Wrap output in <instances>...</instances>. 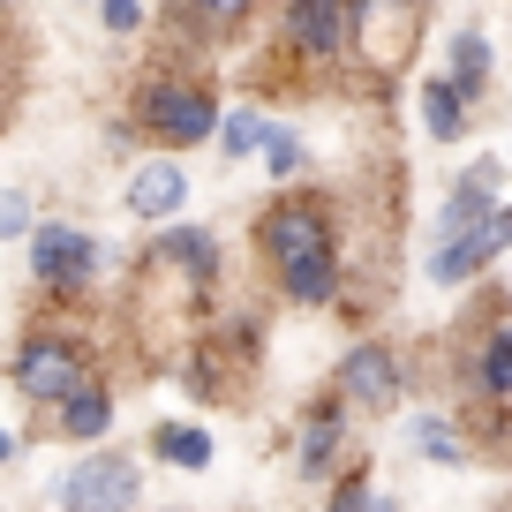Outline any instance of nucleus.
I'll return each mask as SVG.
<instances>
[{
    "instance_id": "1",
    "label": "nucleus",
    "mask_w": 512,
    "mask_h": 512,
    "mask_svg": "<svg viewBox=\"0 0 512 512\" xmlns=\"http://www.w3.org/2000/svg\"><path fill=\"white\" fill-rule=\"evenodd\" d=\"M256 249H264V264L279 272L287 302H302V309L339 302V234H332L324 196H279V204L256 219Z\"/></svg>"
},
{
    "instance_id": "2",
    "label": "nucleus",
    "mask_w": 512,
    "mask_h": 512,
    "mask_svg": "<svg viewBox=\"0 0 512 512\" xmlns=\"http://www.w3.org/2000/svg\"><path fill=\"white\" fill-rule=\"evenodd\" d=\"M8 377H16V392L31 407H68L83 384H98V369H91V354H83V339H68V332H23Z\"/></svg>"
},
{
    "instance_id": "3",
    "label": "nucleus",
    "mask_w": 512,
    "mask_h": 512,
    "mask_svg": "<svg viewBox=\"0 0 512 512\" xmlns=\"http://www.w3.org/2000/svg\"><path fill=\"white\" fill-rule=\"evenodd\" d=\"M136 121L159 144H204V136L226 128V113L211 98V83H196V76H144L136 83Z\"/></svg>"
},
{
    "instance_id": "4",
    "label": "nucleus",
    "mask_w": 512,
    "mask_h": 512,
    "mask_svg": "<svg viewBox=\"0 0 512 512\" xmlns=\"http://www.w3.org/2000/svg\"><path fill=\"white\" fill-rule=\"evenodd\" d=\"M422 46V0H354V53L369 76H407Z\"/></svg>"
},
{
    "instance_id": "5",
    "label": "nucleus",
    "mask_w": 512,
    "mask_h": 512,
    "mask_svg": "<svg viewBox=\"0 0 512 512\" xmlns=\"http://www.w3.org/2000/svg\"><path fill=\"white\" fill-rule=\"evenodd\" d=\"M144 497V467L128 452H91L61 475V512H128Z\"/></svg>"
},
{
    "instance_id": "6",
    "label": "nucleus",
    "mask_w": 512,
    "mask_h": 512,
    "mask_svg": "<svg viewBox=\"0 0 512 512\" xmlns=\"http://www.w3.org/2000/svg\"><path fill=\"white\" fill-rule=\"evenodd\" d=\"M106 264L98 256V241L83 234V226H68V219H46L31 234V279L46 294H76V287H91V272Z\"/></svg>"
},
{
    "instance_id": "7",
    "label": "nucleus",
    "mask_w": 512,
    "mask_h": 512,
    "mask_svg": "<svg viewBox=\"0 0 512 512\" xmlns=\"http://www.w3.org/2000/svg\"><path fill=\"white\" fill-rule=\"evenodd\" d=\"M279 38H287L294 61H339L354 46V0H287Z\"/></svg>"
},
{
    "instance_id": "8",
    "label": "nucleus",
    "mask_w": 512,
    "mask_h": 512,
    "mask_svg": "<svg viewBox=\"0 0 512 512\" xmlns=\"http://www.w3.org/2000/svg\"><path fill=\"white\" fill-rule=\"evenodd\" d=\"M332 392H339L347 407H362V415H384V407H400V354L384 347V339H354V347L339 354Z\"/></svg>"
},
{
    "instance_id": "9",
    "label": "nucleus",
    "mask_w": 512,
    "mask_h": 512,
    "mask_svg": "<svg viewBox=\"0 0 512 512\" xmlns=\"http://www.w3.org/2000/svg\"><path fill=\"white\" fill-rule=\"evenodd\" d=\"M505 249H512V204H497L482 226L437 241V249H430V279H437V287H460V279H475L482 264H497Z\"/></svg>"
},
{
    "instance_id": "10",
    "label": "nucleus",
    "mask_w": 512,
    "mask_h": 512,
    "mask_svg": "<svg viewBox=\"0 0 512 512\" xmlns=\"http://www.w3.org/2000/svg\"><path fill=\"white\" fill-rule=\"evenodd\" d=\"M144 272H159V279H181V287H204V279L219 272V241H211L204 226H174V234H159V241H151Z\"/></svg>"
},
{
    "instance_id": "11",
    "label": "nucleus",
    "mask_w": 512,
    "mask_h": 512,
    "mask_svg": "<svg viewBox=\"0 0 512 512\" xmlns=\"http://www.w3.org/2000/svg\"><path fill=\"white\" fill-rule=\"evenodd\" d=\"M121 204L136 211V219H174L181 204H189V166L181 159H144L136 174H128V189H121Z\"/></svg>"
},
{
    "instance_id": "12",
    "label": "nucleus",
    "mask_w": 512,
    "mask_h": 512,
    "mask_svg": "<svg viewBox=\"0 0 512 512\" xmlns=\"http://www.w3.org/2000/svg\"><path fill=\"white\" fill-rule=\"evenodd\" d=\"M339 437H347V400L332 392V400H317V407L302 415V445H294V452H302V475H309V482H317V475H332Z\"/></svg>"
},
{
    "instance_id": "13",
    "label": "nucleus",
    "mask_w": 512,
    "mask_h": 512,
    "mask_svg": "<svg viewBox=\"0 0 512 512\" xmlns=\"http://www.w3.org/2000/svg\"><path fill=\"white\" fill-rule=\"evenodd\" d=\"M415 106H422L430 144H460V136H467V91H460L452 76H422V83H415Z\"/></svg>"
},
{
    "instance_id": "14",
    "label": "nucleus",
    "mask_w": 512,
    "mask_h": 512,
    "mask_svg": "<svg viewBox=\"0 0 512 512\" xmlns=\"http://www.w3.org/2000/svg\"><path fill=\"white\" fill-rule=\"evenodd\" d=\"M53 430H61L68 445H98V437L113 430V392L106 384H83L68 407H53Z\"/></svg>"
},
{
    "instance_id": "15",
    "label": "nucleus",
    "mask_w": 512,
    "mask_h": 512,
    "mask_svg": "<svg viewBox=\"0 0 512 512\" xmlns=\"http://www.w3.org/2000/svg\"><path fill=\"white\" fill-rule=\"evenodd\" d=\"M475 392L490 407H512V324H490L475 354Z\"/></svg>"
},
{
    "instance_id": "16",
    "label": "nucleus",
    "mask_w": 512,
    "mask_h": 512,
    "mask_svg": "<svg viewBox=\"0 0 512 512\" xmlns=\"http://www.w3.org/2000/svg\"><path fill=\"white\" fill-rule=\"evenodd\" d=\"M490 68H497V53H490V38H482V31H460V38H452V68H445V76H452V83L467 91V106L482 98Z\"/></svg>"
},
{
    "instance_id": "17",
    "label": "nucleus",
    "mask_w": 512,
    "mask_h": 512,
    "mask_svg": "<svg viewBox=\"0 0 512 512\" xmlns=\"http://www.w3.org/2000/svg\"><path fill=\"white\" fill-rule=\"evenodd\" d=\"M151 445H159L166 467H189V475H204V467H211V430H196V422H166Z\"/></svg>"
},
{
    "instance_id": "18",
    "label": "nucleus",
    "mask_w": 512,
    "mask_h": 512,
    "mask_svg": "<svg viewBox=\"0 0 512 512\" xmlns=\"http://www.w3.org/2000/svg\"><path fill=\"white\" fill-rule=\"evenodd\" d=\"M264 136H272V121H264L256 106H234L226 128H219V151H226V159H249V151L264 159Z\"/></svg>"
},
{
    "instance_id": "19",
    "label": "nucleus",
    "mask_w": 512,
    "mask_h": 512,
    "mask_svg": "<svg viewBox=\"0 0 512 512\" xmlns=\"http://www.w3.org/2000/svg\"><path fill=\"white\" fill-rule=\"evenodd\" d=\"M181 8H189V23H196L204 38H234L241 23H249L256 0H181Z\"/></svg>"
},
{
    "instance_id": "20",
    "label": "nucleus",
    "mask_w": 512,
    "mask_h": 512,
    "mask_svg": "<svg viewBox=\"0 0 512 512\" xmlns=\"http://www.w3.org/2000/svg\"><path fill=\"white\" fill-rule=\"evenodd\" d=\"M415 452H422V460H437V467H460V460H467L460 430H452L445 415H422V422H415Z\"/></svg>"
},
{
    "instance_id": "21",
    "label": "nucleus",
    "mask_w": 512,
    "mask_h": 512,
    "mask_svg": "<svg viewBox=\"0 0 512 512\" xmlns=\"http://www.w3.org/2000/svg\"><path fill=\"white\" fill-rule=\"evenodd\" d=\"M264 166H272V181H294L309 166V144L294 136V128H272V136H264Z\"/></svg>"
},
{
    "instance_id": "22",
    "label": "nucleus",
    "mask_w": 512,
    "mask_h": 512,
    "mask_svg": "<svg viewBox=\"0 0 512 512\" xmlns=\"http://www.w3.org/2000/svg\"><path fill=\"white\" fill-rule=\"evenodd\" d=\"M38 226H46V219H31V196H23V189L0 196V241H23V249H31Z\"/></svg>"
},
{
    "instance_id": "23",
    "label": "nucleus",
    "mask_w": 512,
    "mask_h": 512,
    "mask_svg": "<svg viewBox=\"0 0 512 512\" xmlns=\"http://www.w3.org/2000/svg\"><path fill=\"white\" fill-rule=\"evenodd\" d=\"M332 512H377V490H369V467H354L347 482H339V497H332Z\"/></svg>"
},
{
    "instance_id": "24",
    "label": "nucleus",
    "mask_w": 512,
    "mask_h": 512,
    "mask_svg": "<svg viewBox=\"0 0 512 512\" xmlns=\"http://www.w3.org/2000/svg\"><path fill=\"white\" fill-rule=\"evenodd\" d=\"M98 23H106L113 38H128L136 23H144V0H106V8H98Z\"/></svg>"
},
{
    "instance_id": "25",
    "label": "nucleus",
    "mask_w": 512,
    "mask_h": 512,
    "mask_svg": "<svg viewBox=\"0 0 512 512\" xmlns=\"http://www.w3.org/2000/svg\"><path fill=\"white\" fill-rule=\"evenodd\" d=\"M377 512H400V505H392V497H377Z\"/></svg>"
},
{
    "instance_id": "26",
    "label": "nucleus",
    "mask_w": 512,
    "mask_h": 512,
    "mask_svg": "<svg viewBox=\"0 0 512 512\" xmlns=\"http://www.w3.org/2000/svg\"><path fill=\"white\" fill-rule=\"evenodd\" d=\"M91 8H106V0H91Z\"/></svg>"
}]
</instances>
